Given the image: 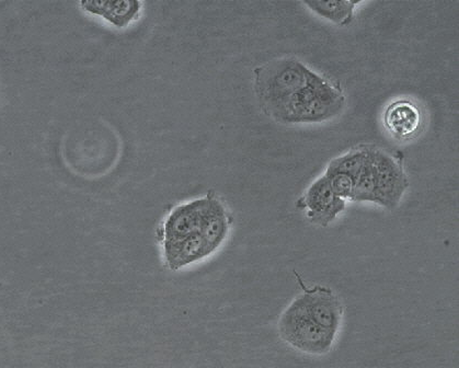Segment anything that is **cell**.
Instances as JSON below:
<instances>
[{
    "mask_svg": "<svg viewBox=\"0 0 459 368\" xmlns=\"http://www.w3.org/2000/svg\"><path fill=\"white\" fill-rule=\"evenodd\" d=\"M214 193L171 210L164 224V257L168 268L180 270L211 256L204 224Z\"/></svg>",
    "mask_w": 459,
    "mask_h": 368,
    "instance_id": "6da1fadb",
    "label": "cell"
},
{
    "mask_svg": "<svg viewBox=\"0 0 459 368\" xmlns=\"http://www.w3.org/2000/svg\"><path fill=\"white\" fill-rule=\"evenodd\" d=\"M279 333L289 346L310 355H327L337 333L325 330L308 315L302 295L294 299L279 321Z\"/></svg>",
    "mask_w": 459,
    "mask_h": 368,
    "instance_id": "7a4b0ae2",
    "label": "cell"
},
{
    "mask_svg": "<svg viewBox=\"0 0 459 368\" xmlns=\"http://www.w3.org/2000/svg\"><path fill=\"white\" fill-rule=\"evenodd\" d=\"M375 180H377V204L393 210L401 202L409 186V181L401 163L377 147L368 146Z\"/></svg>",
    "mask_w": 459,
    "mask_h": 368,
    "instance_id": "3957f363",
    "label": "cell"
},
{
    "mask_svg": "<svg viewBox=\"0 0 459 368\" xmlns=\"http://www.w3.org/2000/svg\"><path fill=\"white\" fill-rule=\"evenodd\" d=\"M295 277L303 289V294L300 295L308 315L325 330L338 333L343 317V307L339 297L329 287H306L298 273H295Z\"/></svg>",
    "mask_w": 459,
    "mask_h": 368,
    "instance_id": "277c9868",
    "label": "cell"
},
{
    "mask_svg": "<svg viewBox=\"0 0 459 368\" xmlns=\"http://www.w3.org/2000/svg\"><path fill=\"white\" fill-rule=\"evenodd\" d=\"M298 208L306 210L307 218L313 223L325 227L343 212L345 201L333 193L329 179L324 175L298 201Z\"/></svg>",
    "mask_w": 459,
    "mask_h": 368,
    "instance_id": "5b68a950",
    "label": "cell"
},
{
    "mask_svg": "<svg viewBox=\"0 0 459 368\" xmlns=\"http://www.w3.org/2000/svg\"><path fill=\"white\" fill-rule=\"evenodd\" d=\"M79 7L87 13L101 17L103 21L117 29H126L140 17L142 3L140 2H81Z\"/></svg>",
    "mask_w": 459,
    "mask_h": 368,
    "instance_id": "8992f818",
    "label": "cell"
},
{
    "mask_svg": "<svg viewBox=\"0 0 459 368\" xmlns=\"http://www.w3.org/2000/svg\"><path fill=\"white\" fill-rule=\"evenodd\" d=\"M384 120L385 125L393 135L399 139H408L420 130L422 115L413 102L398 100L387 107Z\"/></svg>",
    "mask_w": 459,
    "mask_h": 368,
    "instance_id": "52a82bcc",
    "label": "cell"
},
{
    "mask_svg": "<svg viewBox=\"0 0 459 368\" xmlns=\"http://www.w3.org/2000/svg\"><path fill=\"white\" fill-rule=\"evenodd\" d=\"M358 2H307L305 3L312 11L328 21L349 26L353 21L354 7Z\"/></svg>",
    "mask_w": 459,
    "mask_h": 368,
    "instance_id": "ba28073f",
    "label": "cell"
},
{
    "mask_svg": "<svg viewBox=\"0 0 459 368\" xmlns=\"http://www.w3.org/2000/svg\"><path fill=\"white\" fill-rule=\"evenodd\" d=\"M353 202H372L377 204V180H375L374 168L368 146H367V159L361 171L355 179Z\"/></svg>",
    "mask_w": 459,
    "mask_h": 368,
    "instance_id": "9c48e42d",
    "label": "cell"
},
{
    "mask_svg": "<svg viewBox=\"0 0 459 368\" xmlns=\"http://www.w3.org/2000/svg\"><path fill=\"white\" fill-rule=\"evenodd\" d=\"M365 159H367V146L359 147L333 159L325 170V174H344L357 179Z\"/></svg>",
    "mask_w": 459,
    "mask_h": 368,
    "instance_id": "30bf717a",
    "label": "cell"
},
{
    "mask_svg": "<svg viewBox=\"0 0 459 368\" xmlns=\"http://www.w3.org/2000/svg\"><path fill=\"white\" fill-rule=\"evenodd\" d=\"M329 179L333 193L342 200L352 201L355 186V179L351 175L344 174H325Z\"/></svg>",
    "mask_w": 459,
    "mask_h": 368,
    "instance_id": "8fae6325",
    "label": "cell"
}]
</instances>
